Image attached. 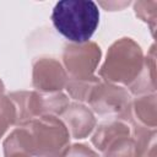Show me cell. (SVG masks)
<instances>
[{
    "mask_svg": "<svg viewBox=\"0 0 157 157\" xmlns=\"http://www.w3.org/2000/svg\"><path fill=\"white\" fill-rule=\"evenodd\" d=\"M70 134L59 117L44 115L18 125L4 141V156L25 152L31 157H63Z\"/></svg>",
    "mask_w": 157,
    "mask_h": 157,
    "instance_id": "1",
    "label": "cell"
},
{
    "mask_svg": "<svg viewBox=\"0 0 157 157\" xmlns=\"http://www.w3.org/2000/svg\"><path fill=\"white\" fill-rule=\"evenodd\" d=\"M55 29L72 43L90 42L99 23L98 5L91 0H63L52 12Z\"/></svg>",
    "mask_w": 157,
    "mask_h": 157,
    "instance_id": "2",
    "label": "cell"
},
{
    "mask_svg": "<svg viewBox=\"0 0 157 157\" xmlns=\"http://www.w3.org/2000/svg\"><path fill=\"white\" fill-rule=\"evenodd\" d=\"M145 66L141 47L131 38H120L108 49L99 76L109 83L130 87Z\"/></svg>",
    "mask_w": 157,
    "mask_h": 157,
    "instance_id": "3",
    "label": "cell"
},
{
    "mask_svg": "<svg viewBox=\"0 0 157 157\" xmlns=\"http://www.w3.org/2000/svg\"><path fill=\"white\" fill-rule=\"evenodd\" d=\"M16 109V125H22L32 119L55 115L60 117L70 104L69 97L60 92L45 93L39 91H17L9 94Z\"/></svg>",
    "mask_w": 157,
    "mask_h": 157,
    "instance_id": "4",
    "label": "cell"
},
{
    "mask_svg": "<svg viewBox=\"0 0 157 157\" xmlns=\"http://www.w3.org/2000/svg\"><path fill=\"white\" fill-rule=\"evenodd\" d=\"M87 103L91 110L99 115H115V118L124 120L131 101L124 87L101 80L91 91Z\"/></svg>",
    "mask_w": 157,
    "mask_h": 157,
    "instance_id": "5",
    "label": "cell"
},
{
    "mask_svg": "<svg viewBox=\"0 0 157 157\" xmlns=\"http://www.w3.org/2000/svg\"><path fill=\"white\" fill-rule=\"evenodd\" d=\"M101 48L94 42H86L81 44L70 43L65 45L63 53V61L66 71L69 72L67 78L72 80H92L99 60Z\"/></svg>",
    "mask_w": 157,
    "mask_h": 157,
    "instance_id": "6",
    "label": "cell"
},
{
    "mask_svg": "<svg viewBox=\"0 0 157 157\" xmlns=\"http://www.w3.org/2000/svg\"><path fill=\"white\" fill-rule=\"evenodd\" d=\"M67 82L64 66L55 58L42 56L34 60L32 70V85L36 91L53 93L60 92Z\"/></svg>",
    "mask_w": 157,
    "mask_h": 157,
    "instance_id": "7",
    "label": "cell"
},
{
    "mask_svg": "<svg viewBox=\"0 0 157 157\" xmlns=\"http://www.w3.org/2000/svg\"><path fill=\"white\" fill-rule=\"evenodd\" d=\"M65 124L70 136L74 139L87 137L96 128L97 120L93 112L81 103H70L67 108L59 117Z\"/></svg>",
    "mask_w": 157,
    "mask_h": 157,
    "instance_id": "8",
    "label": "cell"
},
{
    "mask_svg": "<svg viewBox=\"0 0 157 157\" xmlns=\"http://www.w3.org/2000/svg\"><path fill=\"white\" fill-rule=\"evenodd\" d=\"M156 94H144L131 102L129 113L125 117V121L131 125H139L147 129H156L157 125V108Z\"/></svg>",
    "mask_w": 157,
    "mask_h": 157,
    "instance_id": "9",
    "label": "cell"
},
{
    "mask_svg": "<svg viewBox=\"0 0 157 157\" xmlns=\"http://www.w3.org/2000/svg\"><path fill=\"white\" fill-rule=\"evenodd\" d=\"M128 134H131V125L123 119L115 118L101 124L92 135L91 141L93 146L102 152L105 148V146L114 139Z\"/></svg>",
    "mask_w": 157,
    "mask_h": 157,
    "instance_id": "10",
    "label": "cell"
},
{
    "mask_svg": "<svg viewBox=\"0 0 157 157\" xmlns=\"http://www.w3.org/2000/svg\"><path fill=\"white\" fill-rule=\"evenodd\" d=\"M155 45L151 47L150 53L145 58V66L137 77V80L129 87L134 94H147L148 92L155 93L156 90V75H155Z\"/></svg>",
    "mask_w": 157,
    "mask_h": 157,
    "instance_id": "11",
    "label": "cell"
},
{
    "mask_svg": "<svg viewBox=\"0 0 157 157\" xmlns=\"http://www.w3.org/2000/svg\"><path fill=\"white\" fill-rule=\"evenodd\" d=\"M135 141V157H156V129L131 125Z\"/></svg>",
    "mask_w": 157,
    "mask_h": 157,
    "instance_id": "12",
    "label": "cell"
},
{
    "mask_svg": "<svg viewBox=\"0 0 157 157\" xmlns=\"http://www.w3.org/2000/svg\"><path fill=\"white\" fill-rule=\"evenodd\" d=\"M103 157H135V141L131 134L121 135L102 151Z\"/></svg>",
    "mask_w": 157,
    "mask_h": 157,
    "instance_id": "13",
    "label": "cell"
},
{
    "mask_svg": "<svg viewBox=\"0 0 157 157\" xmlns=\"http://www.w3.org/2000/svg\"><path fill=\"white\" fill-rule=\"evenodd\" d=\"M16 125V109L9 96H0V137L11 126Z\"/></svg>",
    "mask_w": 157,
    "mask_h": 157,
    "instance_id": "14",
    "label": "cell"
},
{
    "mask_svg": "<svg viewBox=\"0 0 157 157\" xmlns=\"http://www.w3.org/2000/svg\"><path fill=\"white\" fill-rule=\"evenodd\" d=\"M63 157H99L98 153L85 144H75L69 146Z\"/></svg>",
    "mask_w": 157,
    "mask_h": 157,
    "instance_id": "15",
    "label": "cell"
},
{
    "mask_svg": "<svg viewBox=\"0 0 157 157\" xmlns=\"http://www.w3.org/2000/svg\"><path fill=\"white\" fill-rule=\"evenodd\" d=\"M5 157H31V156L27 155V153H25V152H13V153L7 155Z\"/></svg>",
    "mask_w": 157,
    "mask_h": 157,
    "instance_id": "16",
    "label": "cell"
},
{
    "mask_svg": "<svg viewBox=\"0 0 157 157\" xmlns=\"http://www.w3.org/2000/svg\"><path fill=\"white\" fill-rule=\"evenodd\" d=\"M4 88H5V87H4V83H2V81L0 80V96L4 94Z\"/></svg>",
    "mask_w": 157,
    "mask_h": 157,
    "instance_id": "17",
    "label": "cell"
}]
</instances>
